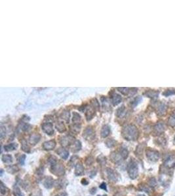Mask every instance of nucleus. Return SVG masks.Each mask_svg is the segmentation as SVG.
Here are the masks:
<instances>
[{"label":"nucleus","mask_w":175,"mask_h":196,"mask_svg":"<svg viewBox=\"0 0 175 196\" xmlns=\"http://www.w3.org/2000/svg\"><path fill=\"white\" fill-rule=\"evenodd\" d=\"M122 135L126 140L134 141L138 138V131L136 127L134 125H127L123 129Z\"/></svg>","instance_id":"f257e3e1"},{"label":"nucleus","mask_w":175,"mask_h":196,"mask_svg":"<svg viewBox=\"0 0 175 196\" xmlns=\"http://www.w3.org/2000/svg\"><path fill=\"white\" fill-rule=\"evenodd\" d=\"M128 173L130 179H134L138 174V168L137 163L134 161H130L128 165Z\"/></svg>","instance_id":"f03ea898"},{"label":"nucleus","mask_w":175,"mask_h":196,"mask_svg":"<svg viewBox=\"0 0 175 196\" xmlns=\"http://www.w3.org/2000/svg\"><path fill=\"white\" fill-rule=\"evenodd\" d=\"M50 171L54 175L60 177V176L64 175V173H65V169L62 164L56 163L55 164L51 165Z\"/></svg>","instance_id":"7ed1b4c3"},{"label":"nucleus","mask_w":175,"mask_h":196,"mask_svg":"<svg viewBox=\"0 0 175 196\" xmlns=\"http://www.w3.org/2000/svg\"><path fill=\"white\" fill-rule=\"evenodd\" d=\"M146 156L148 159L152 162H157L160 158V154L154 150L148 149L146 150Z\"/></svg>","instance_id":"20e7f679"},{"label":"nucleus","mask_w":175,"mask_h":196,"mask_svg":"<svg viewBox=\"0 0 175 196\" xmlns=\"http://www.w3.org/2000/svg\"><path fill=\"white\" fill-rule=\"evenodd\" d=\"M76 140L74 139V138L73 137H72L70 135H66L62 137V139H60V143L61 145L64 147H67V146H70L72 143L74 142Z\"/></svg>","instance_id":"39448f33"},{"label":"nucleus","mask_w":175,"mask_h":196,"mask_svg":"<svg viewBox=\"0 0 175 196\" xmlns=\"http://www.w3.org/2000/svg\"><path fill=\"white\" fill-rule=\"evenodd\" d=\"M42 128L45 133L48 135H52L54 133V129L52 124L50 122H46L44 123L42 125Z\"/></svg>","instance_id":"423d86ee"},{"label":"nucleus","mask_w":175,"mask_h":196,"mask_svg":"<svg viewBox=\"0 0 175 196\" xmlns=\"http://www.w3.org/2000/svg\"><path fill=\"white\" fill-rule=\"evenodd\" d=\"M110 158H111L112 161L114 163H117V164L122 163V161L124 160V159L122 157V154H121L120 152H112L111 156H110Z\"/></svg>","instance_id":"0eeeda50"},{"label":"nucleus","mask_w":175,"mask_h":196,"mask_svg":"<svg viewBox=\"0 0 175 196\" xmlns=\"http://www.w3.org/2000/svg\"><path fill=\"white\" fill-rule=\"evenodd\" d=\"M83 136L87 140L92 139L94 137V131L91 127H87L83 131Z\"/></svg>","instance_id":"6e6552de"},{"label":"nucleus","mask_w":175,"mask_h":196,"mask_svg":"<svg viewBox=\"0 0 175 196\" xmlns=\"http://www.w3.org/2000/svg\"><path fill=\"white\" fill-rule=\"evenodd\" d=\"M41 139V135L38 133H34L29 137V143L32 146H34L39 143Z\"/></svg>","instance_id":"1a4fd4ad"},{"label":"nucleus","mask_w":175,"mask_h":196,"mask_svg":"<svg viewBox=\"0 0 175 196\" xmlns=\"http://www.w3.org/2000/svg\"><path fill=\"white\" fill-rule=\"evenodd\" d=\"M56 146V142L54 140L46 141L43 144V148L45 150H51Z\"/></svg>","instance_id":"9d476101"},{"label":"nucleus","mask_w":175,"mask_h":196,"mask_svg":"<svg viewBox=\"0 0 175 196\" xmlns=\"http://www.w3.org/2000/svg\"><path fill=\"white\" fill-rule=\"evenodd\" d=\"M106 173H107L108 177L109 180L113 181V182H116L118 180L117 173L113 169L110 168H108L107 170H106Z\"/></svg>","instance_id":"9b49d317"},{"label":"nucleus","mask_w":175,"mask_h":196,"mask_svg":"<svg viewBox=\"0 0 175 196\" xmlns=\"http://www.w3.org/2000/svg\"><path fill=\"white\" fill-rule=\"evenodd\" d=\"M70 147V149L73 152H77L80 151L82 148V143L80 141L76 140Z\"/></svg>","instance_id":"f8f14e48"},{"label":"nucleus","mask_w":175,"mask_h":196,"mask_svg":"<svg viewBox=\"0 0 175 196\" xmlns=\"http://www.w3.org/2000/svg\"><path fill=\"white\" fill-rule=\"evenodd\" d=\"M54 180L51 177H45L44 181V185L46 188H51L54 185Z\"/></svg>","instance_id":"ddd939ff"},{"label":"nucleus","mask_w":175,"mask_h":196,"mask_svg":"<svg viewBox=\"0 0 175 196\" xmlns=\"http://www.w3.org/2000/svg\"><path fill=\"white\" fill-rule=\"evenodd\" d=\"M56 153L61 157V158L66 160L69 156V152L64 148H60L56 150Z\"/></svg>","instance_id":"4468645a"},{"label":"nucleus","mask_w":175,"mask_h":196,"mask_svg":"<svg viewBox=\"0 0 175 196\" xmlns=\"http://www.w3.org/2000/svg\"><path fill=\"white\" fill-rule=\"evenodd\" d=\"M165 124H163V122H158L154 126V131L156 133L161 134L165 131Z\"/></svg>","instance_id":"2eb2a0df"},{"label":"nucleus","mask_w":175,"mask_h":196,"mask_svg":"<svg viewBox=\"0 0 175 196\" xmlns=\"http://www.w3.org/2000/svg\"><path fill=\"white\" fill-rule=\"evenodd\" d=\"M84 173V167L82 163H78L76 165L75 168V175L76 176L82 175Z\"/></svg>","instance_id":"dca6fc26"},{"label":"nucleus","mask_w":175,"mask_h":196,"mask_svg":"<svg viewBox=\"0 0 175 196\" xmlns=\"http://www.w3.org/2000/svg\"><path fill=\"white\" fill-rule=\"evenodd\" d=\"M166 110V106L165 103H160L157 107V112L159 115H163Z\"/></svg>","instance_id":"f3484780"},{"label":"nucleus","mask_w":175,"mask_h":196,"mask_svg":"<svg viewBox=\"0 0 175 196\" xmlns=\"http://www.w3.org/2000/svg\"><path fill=\"white\" fill-rule=\"evenodd\" d=\"M175 165V157L174 156H170L165 160V165L168 167H172Z\"/></svg>","instance_id":"a211bd4d"},{"label":"nucleus","mask_w":175,"mask_h":196,"mask_svg":"<svg viewBox=\"0 0 175 196\" xmlns=\"http://www.w3.org/2000/svg\"><path fill=\"white\" fill-rule=\"evenodd\" d=\"M95 110L96 109L93 107L87 108V112H86V118L87 121L90 120L92 118V117L95 114Z\"/></svg>","instance_id":"6ab92c4d"},{"label":"nucleus","mask_w":175,"mask_h":196,"mask_svg":"<svg viewBox=\"0 0 175 196\" xmlns=\"http://www.w3.org/2000/svg\"><path fill=\"white\" fill-rule=\"evenodd\" d=\"M110 133V128L108 125H105L102 127V129H101V136L103 138L107 137L109 135Z\"/></svg>","instance_id":"aec40b11"},{"label":"nucleus","mask_w":175,"mask_h":196,"mask_svg":"<svg viewBox=\"0 0 175 196\" xmlns=\"http://www.w3.org/2000/svg\"><path fill=\"white\" fill-rule=\"evenodd\" d=\"M112 103H113L114 105H117L121 102L122 101V97L120 96V95L114 94V95L112 96Z\"/></svg>","instance_id":"412c9836"},{"label":"nucleus","mask_w":175,"mask_h":196,"mask_svg":"<svg viewBox=\"0 0 175 196\" xmlns=\"http://www.w3.org/2000/svg\"><path fill=\"white\" fill-rule=\"evenodd\" d=\"M21 148L25 152H28V153L30 151V148L27 141L25 139L22 140V141H21Z\"/></svg>","instance_id":"4be33fe9"},{"label":"nucleus","mask_w":175,"mask_h":196,"mask_svg":"<svg viewBox=\"0 0 175 196\" xmlns=\"http://www.w3.org/2000/svg\"><path fill=\"white\" fill-rule=\"evenodd\" d=\"M70 112L69 110H64L60 115V118L62 120H64V121L67 123L69 122V120H70Z\"/></svg>","instance_id":"5701e85b"},{"label":"nucleus","mask_w":175,"mask_h":196,"mask_svg":"<svg viewBox=\"0 0 175 196\" xmlns=\"http://www.w3.org/2000/svg\"><path fill=\"white\" fill-rule=\"evenodd\" d=\"M16 148H17V145H16V143H10V144L5 145V146H4V149H5V151L7 152L14 150H15Z\"/></svg>","instance_id":"b1692460"},{"label":"nucleus","mask_w":175,"mask_h":196,"mask_svg":"<svg viewBox=\"0 0 175 196\" xmlns=\"http://www.w3.org/2000/svg\"><path fill=\"white\" fill-rule=\"evenodd\" d=\"M2 161L5 163H10L12 162V156L9 154H4L2 156Z\"/></svg>","instance_id":"393cba45"},{"label":"nucleus","mask_w":175,"mask_h":196,"mask_svg":"<svg viewBox=\"0 0 175 196\" xmlns=\"http://www.w3.org/2000/svg\"><path fill=\"white\" fill-rule=\"evenodd\" d=\"M56 128L60 133L64 132L66 131V127L62 122H58L57 124H56Z\"/></svg>","instance_id":"a878e982"},{"label":"nucleus","mask_w":175,"mask_h":196,"mask_svg":"<svg viewBox=\"0 0 175 196\" xmlns=\"http://www.w3.org/2000/svg\"><path fill=\"white\" fill-rule=\"evenodd\" d=\"M74 124H80L81 122V116L78 112H74L73 113V118H72Z\"/></svg>","instance_id":"bb28decb"},{"label":"nucleus","mask_w":175,"mask_h":196,"mask_svg":"<svg viewBox=\"0 0 175 196\" xmlns=\"http://www.w3.org/2000/svg\"><path fill=\"white\" fill-rule=\"evenodd\" d=\"M13 194L14 196H24L23 193L21 192L19 187L17 186H14L13 188Z\"/></svg>","instance_id":"cd10ccee"},{"label":"nucleus","mask_w":175,"mask_h":196,"mask_svg":"<svg viewBox=\"0 0 175 196\" xmlns=\"http://www.w3.org/2000/svg\"><path fill=\"white\" fill-rule=\"evenodd\" d=\"M71 129L73 132L76 133H78L81 130V124H74L71 126Z\"/></svg>","instance_id":"c85d7f7f"},{"label":"nucleus","mask_w":175,"mask_h":196,"mask_svg":"<svg viewBox=\"0 0 175 196\" xmlns=\"http://www.w3.org/2000/svg\"><path fill=\"white\" fill-rule=\"evenodd\" d=\"M145 95L147 96L148 97L151 98H157L158 96V92L154 91V90H149V91H147L145 93Z\"/></svg>","instance_id":"c756f323"},{"label":"nucleus","mask_w":175,"mask_h":196,"mask_svg":"<svg viewBox=\"0 0 175 196\" xmlns=\"http://www.w3.org/2000/svg\"><path fill=\"white\" fill-rule=\"evenodd\" d=\"M125 107H124L123 105L121 107H120V108L118 109V110H117V116L120 117V118L123 116L125 114Z\"/></svg>","instance_id":"7c9ffc66"},{"label":"nucleus","mask_w":175,"mask_h":196,"mask_svg":"<svg viewBox=\"0 0 175 196\" xmlns=\"http://www.w3.org/2000/svg\"><path fill=\"white\" fill-rule=\"evenodd\" d=\"M7 170L10 173H14L18 170V168L16 165H10V166L7 167Z\"/></svg>","instance_id":"2f4dec72"},{"label":"nucleus","mask_w":175,"mask_h":196,"mask_svg":"<svg viewBox=\"0 0 175 196\" xmlns=\"http://www.w3.org/2000/svg\"><path fill=\"white\" fill-rule=\"evenodd\" d=\"M106 144L107 146H108L109 148H112V147H114L115 145H116V141L113 139H110L107 140L106 141Z\"/></svg>","instance_id":"473e14b6"},{"label":"nucleus","mask_w":175,"mask_h":196,"mask_svg":"<svg viewBox=\"0 0 175 196\" xmlns=\"http://www.w3.org/2000/svg\"><path fill=\"white\" fill-rule=\"evenodd\" d=\"M120 152L121 153V154H122V157H123L124 160H125V159L128 157V152L126 148H122V149L120 150Z\"/></svg>","instance_id":"72a5a7b5"},{"label":"nucleus","mask_w":175,"mask_h":196,"mask_svg":"<svg viewBox=\"0 0 175 196\" xmlns=\"http://www.w3.org/2000/svg\"><path fill=\"white\" fill-rule=\"evenodd\" d=\"M168 124L172 127H175V114L172 115L168 120Z\"/></svg>","instance_id":"f704fd0d"},{"label":"nucleus","mask_w":175,"mask_h":196,"mask_svg":"<svg viewBox=\"0 0 175 196\" xmlns=\"http://www.w3.org/2000/svg\"><path fill=\"white\" fill-rule=\"evenodd\" d=\"M118 89L121 93L124 95H127L130 92V91H129L130 88H118Z\"/></svg>","instance_id":"c9c22d12"},{"label":"nucleus","mask_w":175,"mask_h":196,"mask_svg":"<svg viewBox=\"0 0 175 196\" xmlns=\"http://www.w3.org/2000/svg\"><path fill=\"white\" fill-rule=\"evenodd\" d=\"M25 159H26V155H20L19 158H18V162H19L20 164L24 165L25 162Z\"/></svg>","instance_id":"e433bc0d"},{"label":"nucleus","mask_w":175,"mask_h":196,"mask_svg":"<svg viewBox=\"0 0 175 196\" xmlns=\"http://www.w3.org/2000/svg\"><path fill=\"white\" fill-rule=\"evenodd\" d=\"M93 162H94L93 158L91 156H89L86 159V160H85V164H86L87 165H90L92 163H93Z\"/></svg>","instance_id":"4c0bfd02"},{"label":"nucleus","mask_w":175,"mask_h":196,"mask_svg":"<svg viewBox=\"0 0 175 196\" xmlns=\"http://www.w3.org/2000/svg\"><path fill=\"white\" fill-rule=\"evenodd\" d=\"M157 184V182H156V179L154 178H152L149 181V185L150 186H152V187H154V186H156Z\"/></svg>","instance_id":"58836bf2"},{"label":"nucleus","mask_w":175,"mask_h":196,"mask_svg":"<svg viewBox=\"0 0 175 196\" xmlns=\"http://www.w3.org/2000/svg\"><path fill=\"white\" fill-rule=\"evenodd\" d=\"M172 94H175V92L173 91V90H166L165 92H163V95L165 96H168Z\"/></svg>","instance_id":"ea45409f"},{"label":"nucleus","mask_w":175,"mask_h":196,"mask_svg":"<svg viewBox=\"0 0 175 196\" xmlns=\"http://www.w3.org/2000/svg\"><path fill=\"white\" fill-rule=\"evenodd\" d=\"M143 145H143V143H142V144H140V145L137 146L136 151L137 153L138 154L142 153V151H143Z\"/></svg>","instance_id":"a19ab883"},{"label":"nucleus","mask_w":175,"mask_h":196,"mask_svg":"<svg viewBox=\"0 0 175 196\" xmlns=\"http://www.w3.org/2000/svg\"><path fill=\"white\" fill-rule=\"evenodd\" d=\"M141 99H142V98H141L140 96L138 97V98H135V99H134V100L133 101H132V106H133V107L136 106V105L137 104L139 103V101H140Z\"/></svg>","instance_id":"79ce46f5"},{"label":"nucleus","mask_w":175,"mask_h":196,"mask_svg":"<svg viewBox=\"0 0 175 196\" xmlns=\"http://www.w3.org/2000/svg\"><path fill=\"white\" fill-rule=\"evenodd\" d=\"M7 192V188L4 186V184L3 182H2V186H1V193L2 194H5Z\"/></svg>","instance_id":"37998d69"},{"label":"nucleus","mask_w":175,"mask_h":196,"mask_svg":"<svg viewBox=\"0 0 175 196\" xmlns=\"http://www.w3.org/2000/svg\"><path fill=\"white\" fill-rule=\"evenodd\" d=\"M6 135V130H5V128L3 126L1 127V138L3 139Z\"/></svg>","instance_id":"c03bdc74"},{"label":"nucleus","mask_w":175,"mask_h":196,"mask_svg":"<svg viewBox=\"0 0 175 196\" xmlns=\"http://www.w3.org/2000/svg\"><path fill=\"white\" fill-rule=\"evenodd\" d=\"M30 127V126L28 124H24L22 126V129L24 131H26L29 130Z\"/></svg>","instance_id":"a18cd8bd"},{"label":"nucleus","mask_w":175,"mask_h":196,"mask_svg":"<svg viewBox=\"0 0 175 196\" xmlns=\"http://www.w3.org/2000/svg\"><path fill=\"white\" fill-rule=\"evenodd\" d=\"M101 158H102V156H99L98 158V163H100V164H104V163H106V158H104H104L103 159H102Z\"/></svg>","instance_id":"49530a36"},{"label":"nucleus","mask_w":175,"mask_h":196,"mask_svg":"<svg viewBox=\"0 0 175 196\" xmlns=\"http://www.w3.org/2000/svg\"><path fill=\"white\" fill-rule=\"evenodd\" d=\"M142 190H144V191L146 192H149L150 191V187L149 186H142Z\"/></svg>","instance_id":"de8ad7c7"},{"label":"nucleus","mask_w":175,"mask_h":196,"mask_svg":"<svg viewBox=\"0 0 175 196\" xmlns=\"http://www.w3.org/2000/svg\"><path fill=\"white\" fill-rule=\"evenodd\" d=\"M100 188L101 189L104 190H107V188H106V184L105 183V182L102 183V184L100 185Z\"/></svg>","instance_id":"09e8293b"},{"label":"nucleus","mask_w":175,"mask_h":196,"mask_svg":"<svg viewBox=\"0 0 175 196\" xmlns=\"http://www.w3.org/2000/svg\"><path fill=\"white\" fill-rule=\"evenodd\" d=\"M82 184H84V185H87V184H88V182L87 181V180H86V179H82Z\"/></svg>","instance_id":"8fccbe9b"},{"label":"nucleus","mask_w":175,"mask_h":196,"mask_svg":"<svg viewBox=\"0 0 175 196\" xmlns=\"http://www.w3.org/2000/svg\"><path fill=\"white\" fill-rule=\"evenodd\" d=\"M55 196H67V195H66V194L65 192H62L56 195Z\"/></svg>","instance_id":"3c124183"},{"label":"nucleus","mask_w":175,"mask_h":196,"mask_svg":"<svg viewBox=\"0 0 175 196\" xmlns=\"http://www.w3.org/2000/svg\"><path fill=\"white\" fill-rule=\"evenodd\" d=\"M144 196V195H139V196Z\"/></svg>","instance_id":"603ef678"},{"label":"nucleus","mask_w":175,"mask_h":196,"mask_svg":"<svg viewBox=\"0 0 175 196\" xmlns=\"http://www.w3.org/2000/svg\"><path fill=\"white\" fill-rule=\"evenodd\" d=\"M174 143L175 144V137H174Z\"/></svg>","instance_id":"864d4df0"},{"label":"nucleus","mask_w":175,"mask_h":196,"mask_svg":"<svg viewBox=\"0 0 175 196\" xmlns=\"http://www.w3.org/2000/svg\"><path fill=\"white\" fill-rule=\"evenodd\" d=\"M106 196V195H104V196H100V195H99V196Z\"/></svg>","instance_id":"5fc2aeb1"}]
</instances>
